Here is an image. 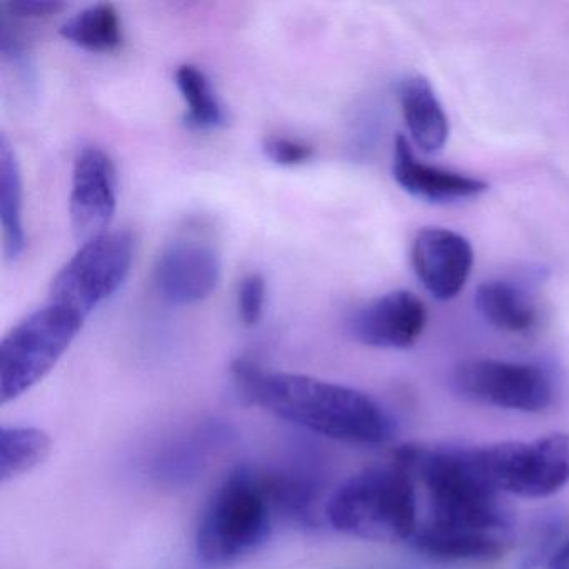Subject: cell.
<instances>
[{"label": "cell", "instance_id": "6da1fadb", "mask_svg": "<svg viewBox=\"0 0 569 569\" xmlns=\"http://www.w3.org/2000/svg\"><path fill=\"white\" fill-rule=\"evenodd\" d=\"M232 376L242 398L316 435L365 446L385 445L395 436L391 416L382 406L349 386L292 372H266L251 359H238Z\"/></svg>", "mask_w": 569, "mask_h": 569}, {"label": "cell", "instance_id": "7a4b0ae2", "mask_svg": "<svg viewBox=\"0 0 569 569\" xmlns=\"http://www.w3.org/2000/svg\"><path fill=\"white\" fill-rule=\"evenodd\" d=\"M395 462L428 495V518L421 525L469 531L512 532L498 495L476 471L468 449L406 445Z\"/></svg>", "mask_w": 569, "mask_h": 569}, {"label": "cell", "instance_id": "3957f363", "mask_svg": "<svg viewBox=\"0 0 569 569\" xmlns=\"http://www.w3.org/2000/svg\"><path fill=\"white\" fill-rule=\"evenodd\" d=\"M326 516L336 531L352 538L408 541L419 526L415 478L395 461L365 469L331 496Z\"/></svg>", "mask_w": 569, "mask_h": 569}, {"label": "cell", "instance_id": "277c9868", "mask_svg": "<svg viewBox=\"0 0 569 569\" xmlns=\"http://www.w3.org/2000/svg\"><path fill=\"white\" fill-rule=\"evenodd\" d=\"M271 491L264 481L238 469L212 496L196 535L206 565L222 566L264 541L271 526Z\"/></svg>", "mask_w": 569, "mask_h": 569}, {"label": "cell", "instance_id": "5b68a950", "mask_svg": "<svg viewBox=\"0 0 569 569\" xmlns=\"http://www.w3.org/2000/svg\"><path fill=\"white\" fill-rule=\"evenodd\" d=\"M478 475L496 492L549 498L569 485V435L551 432L532 441H502L468 449Z\"/></svg>", "mask_w": 569, "mask_h": 569}, {"label": "cell", "instance_id": "8992f818", "mask_svg": "<svg viewBox=\"0 0 569 569\" xmlns=\"http://www.w3.org/2000/svg\"><path fill=\"white\" fill-rule=\"evenodd\" d=\"M86 319L49 302L19 322L0 346L2 405L38 385L68 351Z\"/></svg>", "mask_w": 569, "mask_h": 569}, {"label": "cell", "instance_id": "52a82bcc", "mask_svg": "<svg viewBox=\"0 0 569 569\" xmlns=\"http://www.w3.org/2000/svg\"><path fill=\"white\" fill-rule=\"evenodd\" d=\"M134 261V238L108 231L86 241L51 284V301L88 319L124 284Z\"/></svg>", "mask_w": 569, "mask_h": 569}, {"label": "cell", "instance_id": "ba28073f", "mask_svg": "<svg viewBox=\"0 0 569 569\" xmlns=\"http://www.w3.org/2000/svg\"><path fill=\"white\" fill-rule=\"evenodd\" d=\"M452 382L465 398L509 411H545L555 395L545 369L501 359H469L456 368Z\"/></svg>", "mask_w": 569, "mask_h": 569}, {"label": "cell", "instance_id": "9c48e42d", "mask_svg": "<svg viewBox=\"0 0 569 569\" xmlns=\"http://www.w3.org/2000/svg\"><path fill=\"white\" fill-rule=\"evenodd\" d=\"M219 278L218 249L199 236H181L169 242L156 262V288L166 301L176 306L204 301L218 288Z\"/></svg>", "mask_w": 569, "mask_h": 569}, {"label": "cell", "instance_id": "30bf717a", "mask_svg": "<svg viewBox=\"0 0 569 569\" xmlns=\"http://www.w3.org/2000/svg\"><path fill=\"white\" fill-rule=\"evenodd\" d=\"M118 208V176L108 152L88 146L72 169L69 212L76 236L91 241L108 232Z\"/></svg>", "mask_w": 569, "mask_h": 569}, {"label": "cell", "instance_id": "8fae6325", "mask_svg": "<svg viewBox=\"0 0 569 569\" xmlns=\"http://www.w3.org/2000/svg\"><path fill=\"white\" fill-rule=\"evenodd\" d=\"M411 264L429 295L449 301L465 289L475 264V251L458 232L426 228L412 241Z\"/></svg>", "mask_w": 569, "mask_h": 569}, {"label": "cell", "instance_id": "7c38bea8", "mask_svg": "<svg viewBox=\"0 0 569 569\" xmlns=\"http://www.w3.org/2000/svg\"><path fill=\"white\" fill-rule=\"evenodd\" d=\"M428 322L425 302L409 291H392L372 299L352 315L349 331L361 345L408 349L418 342Z\"/></svg>", "mask_w": 569, "mask_h": 569}, {"label": "cell", "instance_id": "4fadbf2b", "mask_svg": "<svg viewBox=\"0 0 569 569\" xmlns=\"http://www.w3.org/2000/svg\"><path fill=\"white\" fill-rule=\"evenodd\" d=\"M392 176L408 194L428 202L461 201L476 198L488 189L485 181L419 161L408 139L402 136L396 139Z\"/></svg>", "mask_w": 569, "mask_h": 569}, {"label": "cell", "instance_id": "5bb4252c", "mask_svg": "<svg viewBox=\"0 0 569 569\" xmlns=\"http://www.w3.org/2000/svg\"><path fill=\"white\" fill-rule=\"evenodd\" d=\"M412 545L421 555L445 562L496 561L512 542V532L469 531L419 525Z\"/></svg>", "mask_w": 569, "mask_h": 569}, {"label": "cell", "instance_id": "9a60e30c", "mask_svg": "<svg viewBox=\"0 0 569 569\" xmlns=\"http://www.w3.org/2000/svg\"><path fill=\"white\" fill-rule=\"evenodd\" d=\"M398 96L416 146L426 154L441 151L448 142L449 121L431 82L422 76H412L399 84Z\"/></svg>", "mask_w": 569, "mask_h": 569}, {"label": "cell", "instance_id": "2e32d148", "mask_svg": "<svg viewBox=\"0 0 569 569\" xmlns=\"http://www.w3.org/2000/svg\"><path fill=\"white\" fill-rule=\"evenodd\" d=\"M476 308L486 322L499 331L521 335L538 321V309L529 296L509 281H486L476 291Z\"/></svg>", "mask_w": 569, "mask_h": 569}, {"label": "cell", "instance_id": "e0dca14e", "mask_svg": "<svg viewBox=\"0 0 569 569\" xmlns=\"http://www.w3.org/2000/svg\"><path fill=\"white\" fill-rule=\"evenodd\" d=\"M0 221L6 259L16 261L26 249L24 188L18 156L6 136L0 138Z\"/></svg>", "mask_w": 569, "mask_h": 569}, {"label": "cell", "instance_id": "ac0fdd59", "mask_svg": "<svg viewBox=\"0 0 569 569\" xmlns=\"http://www.w3.org/2000/svg\"><path fill=\"white\" fill-rule=\"evenodd\" d=\"M61 36L84 51L108 54L122 44V21L114 6L96 4L64 22Z\"/></svg>", "mask_w": 569, "mask_h": 569}, {"label": "cell", "instance_id": "d6986e66", "mask_svg": "<svg viewBox=\"0 0 569 569\" xmlns=\"http://www.w3.org/2000/svg\"><path fill=\"white\" fill-rule=\"evenodd\" d=\"M48 432L31 426H4L0 431V481L8 482L38 468L48 459Z\"/></svg>", "mask_w": 569, "mask_h": 569}, {"label": "cell", "instance_id": "ffe728a7", "mask_svg": "<svg viewBox=\"0 0 569 569\" xmlns=\"http://www.w3.org/2000/svg\"><path fill=\"white\" fill-rule=\"evenodd\" d=\"M176 86L184 99L186 124L198 131H212L226 124V112L208 76L192 64L179 66Z\"/></svg>", "mask_w": 569, "mask_h": 569}, {"label": "cell", "instance_id": "44dd1931", "mask_svg": "<svg viewBox=\"0 0 569 569\" xmlns=\"http://www.w3.org/2000/svg\"><path fill=\"white\" fill-rule=\"evenodd\" d=\"M266 281L259 272L242 279L238 289V312L246 326H256L264 315Z\"/></svg>", "mask_w": 569, "mask_h": 569}, {"label": "cell", "instance_id": "7402d4cb", "mask_svg": "<svg viewBox=\"0 0 569 569\" xmlns=\"http://www.w3.org/2000/svg\"><path fill=\"white\" fill-rule=\"evenodd\" d=\"M262 149L274 164L284 166V168L306 164L315 156V148L311 146L298 139L282 138V136H271L266 139Z\"/></svg>", "mask_w": 569, "mask_h": 569}, {"label": "cell", "instance_id": "603a6c76", "mask_svg": "<svg viewBox=\"0 0 569 569\" xmlns=\"http://www.w3.org/2000/svg\"><path fill=\"white\" fill-rule=\"evenodd\" d=\"M64 8L66 4L62 2H51V0H14L6 4L9 14L19 19L51 18Z\"/></svg>", "mask_w": 569, "mask_h": 569}, {"label": "cell", "instance_id": "cb8c5ba5", "mask_svg": "<svg viewBox=\"0 0 569 569\" xmlns=\"http://www.w3.org/2000/svg\"><path fill=\"white\" fill-rule=\"evenodd\" d=\"M548 569H569V538L561 548L556 549L549 559Z\"/></svg>", "mask_w": 569, "mask_h": 569}]
</instances>
